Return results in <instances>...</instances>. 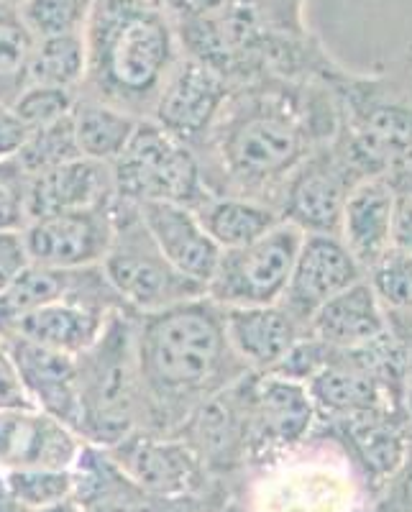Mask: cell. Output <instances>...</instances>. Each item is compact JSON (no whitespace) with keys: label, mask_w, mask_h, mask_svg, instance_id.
<instances>
[{"label":"cell","mask_w":412,"mask_h":512,"mask_svg":"<svg viewBox=\"0 0 412 512\" xmlns=\"http://www.w3.org/2000/svg\"><path fill=\"white\" fill-rule=\"evenodd\" d=\"M338 72L323 80L262 77L236 85L192 149L205 187L213 195L262 200L277 210L292 172L341 126Z\"/></svg>","instance_id":"cell-1"},{"label":"cell","mask_w":412,"mask_h":512,"mask_svg":"<svg viewBox=\"0 0 412 512\" xmlns=\"http://www.w3.org/2000/svg\"><path fill=\"white\" fill-rule=\"evenodd\" d=\"M136 359L144 428L177 433L192 410L251 374L231 349L223 308L195 297L162 313L136 315Z\"/></svg>","instance_id":"cell-2"},{"label":"cell","mask_w":412,"mask_h":512,"mask_svg":"<svg viewBox=\"0 0 412 512\" xmlns=\"http://www.w3.org/2000/svg\"><path fill=\"white\" fill-rule=\"evenodd\" d=\"M88 70L80 93L136 118H151L169 72L182 57L167 0H95L85 26Z\"/></svg>","instance_id":"cell-3"},{"label":"cell","mask_w":412,"mask_h":512,"mask_svg":"<svg viewBox=\"0 0 412 512\" xmlns=\"http://www.w3.org/2000/svg\"><path fill=\"white\" fill-rule=\"evenodd\" d=\"M338 136L366 177H387L412 162V44L369 72L336 77Z\"/></svg>","instance_id":"cell-4"},{"label":"cell","mask_w":412,"mask_h":512,"mask_svg":"<svg viewBox=\"0 0 412 512\" xmlns=\"http://www.w3.org/2000/svg\"><path fill=\"white\" fill-rule=\"evenodd\" d=\"M77 436L111 448L144 428V392L136 359V315L116 310L88 351L77 356Z\"/></svg>","instance_id":"cell-5"},{"label":"cell","mask_w":412,"mask_h":512,"mask_svg":"<svg viewBox=\"0 0 412 512\" xmlns=\"http://www.w3.org/2000/svg\"><path fill=\"white\" fill-rule=\"evenodd\" d=\"M113 239L100 269L116 292L118 303L131 315L162 313L167 308L203 297L205 290L182 277L164 259L134 203L116 198L111 205Z\"/></svg>","instance_id":"cell-6"},{"label":"cell","mask_w":412,"mask_h":512,"mask_svg":"<svg viewBox=\"0 0 412 512\" xmlns=\"http://www.w3.org/2000/svg\"><path fill=\"white\" fill-rule=\"evenodd\" d=\"M113 167L116 198L126 203H177L198 208L210 190L198 154L162 126L144 118Z\"/></svg>","instance_id":"cell-7"},{"label":"cell","mask_w":412,"mask_h":512,"mask_svg":"<svg viewBox=\"0 0 412 512\" xmlns=\"http://www.w3.org/2000/svg\"><path fill=\"white\" fill-rule=\"evenodd\" d=\"M300 241V228L282 221L262 239L221 251L205 297L226 310L282 303Z\"/></svg>","instance_id":"cell-8"},{"label":"cell","mask_w":412,"mask_h":512,"mask_svg":"<svg viewBox=\"0 0 412 512\" xmlns=\"http://www.w3.org/2000/svg\"><path fill=\"white\" fill-rule=\"evenodd\" d=\"M369 180L336 136L320 144L290 175L277 198V213L302 233H338L351 190Z\"/></svg>","instance_id":"cell-9"},{"label":"cell","mask_w":412,"mask_h":512,"mask_svg":"<svg viewBox=\"0 0 412 512\" xmlns=\"http://www.w3.org/2000/svg\"><path fill=\"white\" fill-rule=\"evenodd\" d=\"M128 477L162 497H205L213 512L228 502L226 484H215L190 443L177 433L134 431L116 446L105 448Z\"/></svg>","instance_id":"cell-10"},{"label":"cell","mask_w":412,"mask_h":512,"mask_svg":"<svg viewBox=\"0 0 412 512\" xmlns=\"http://www.w3.org/2000/svg\"><path fill=\"white\" fill-rule=\"evenodd\" d=\"M244 408L249 428V469L295 451L313 436L318 425L308 384L277 374H246Z\"/></svg>","instance_id":"cell-11"},{"label":"cell","mask_w":412,"mask_h":512,"mask_svg":"<svg viewBox=\"0 0 412 512\" xmlns=\"http://www.w3.org/2000/svg\"><path fill=\"white\" fill-rule=\"evenodd\" d=\"M177 436L190 443L215 484H238L249 472L244 377L192 410Z\"/></svg>","instance_id":"cell-12"},{"label":"cell","mask_w":412,"mask_h":512,"mask_svg":"<svg viewBox=\"0 0 412 512\" xmlns=\"http://www.w3.org/2000/svg\"><path fill=\"white\" fill-rule=\"evenodd\" d=\"M318 431L343 451L369 497L400 469L412 443L405 413L374 410L336 423H318Z\"/></svg>","instance_id":"cell-13"},{"label":"cell","mask_w":412,"mask_h":512,"mask_svg":"<svg viewBox=\"0 0 412 512\" xmlns=\"http://www.w3.org/2000/svg\"><path fill=\"white\" fill-rule=\"evenodd\" d=\"M72 500L82 512H213L205 497L154 495L128 477L105 448L85 443L72 464Z\"/></svg>","instance_id":"cell-14"},{"label":"cell","mask_w":412,"mask_h":512,"mask_svg":"<svg viewBox=\"0 0 412 512\" xmlns=\"http://www.w3.org/2000/svg\"><path fill=\"white\" fill-rule=\"evenodd\" d=\"M233 85L200 59L182 52L175 70L169 72L149 121L180 139L190 149L203 141L215 116L231 95Z\"/></svg>","instance_id":"cell-15"},{"label":"cell","mask_w":412,"mask_h":512,"mask_svg":"<svg viewBox=\"0 0 412 512\" xmlns=\"http://www.w3.org/2000/svg\"><path fill=\"white\" fill-rule=\"evenodd\" d=\"M21 236L31 264L49 269L100 267L113 239L111 208L31 218Z\"/></svg>","instance_id":"cell-16"},{"label":"cell","mask_w":412,"mask_h":512,"mask_svg":"<svg viewBox=\"0 0 412 512\" xmlns=\"http://www.w3.org/2000/svg\"><path fill=\"white\" fill-rule=\"evenodd\" d=\"M364 277V269L338 233H302L282 305L308 328V320L320 305Z\"/></svg>","instance_id":"cell-17"},{"label":"cell","mask_w":412,"mask_h":512,"mask_svg":"<svg viewBox=\"0 0 412 512\" xmlns=\"http://www.w3.org/2000/svg\"><path fill=\"white\" fill-rule=\"evenodd\" d=\"M82 441L70 425L39 408L0 410V472L72 469Z\"/></svg>","instance_id":"cell-18"},{"label":"cell","mask_w":412,"mask_h":512,"mask_svg":"<svg viewBox=\"0 0 412 512\" xmlns=\"http://www.w3.org/2000/svg\"><path fill=\"white\" fill-rule=\"evenodd\" d=\"M136 208L164 259L182 277L208 290L210 277L221 259V249L208 236L198 213L177 203H139Z\"/></svg>","instance_id":"cell-19"},{"label":"cell","mask_w":412,"mask_h":512,"mask_svg":"<svg viewBox=\"0 0 412 512\" xmlns=\"http://www.w3.org/2000/svg\"><path fill=\"white\" fill-rule=\"evenodd\" d=\"M233 354L251 374H272L308 328L282 303L259 308H223Z\"/></svg>","instance_id":"cell-20"},{"label":"cell","mask_w":412,"mask_h":512,"mask_svg":"<svg viewBox=\"0 0 412 512\" xmlns=\"http://www.w3.org/2000/svg\"><path fill=\"white\" fill-rule=\"evenodd\" d=\"M116 200L113 167L77 157L29 177V221L72 210L111 208Z\"/></svg>","instance_id":"cell-21"},{"label":"cell","mask_w":412,"mask_h":512,"mask_svg":"<svg viewBox=\"0 0 412 512\" xmlns=\"http://www.w3.org/2000/svg\"><path fill=\"white\" fill-rule=\"evenodd\" d=\"M3 341L11 351L13 364H16L18 377H21L31 405L49 413L52 418L62 420L64 425H70L75 431L77 413H80V405H77V377H80L77 356L44 349V346H36L18 336H6Z\"/></svg>","instance_id":"cell-22"},{"label":"cell","mask_w":412,"mask_h":512,"mask_svg":"<svg viewBox=\"0 0 412 512\" xmlns=\"http://www.w3.org/2000/svg\"><path fill=\"white\" fill-rule=\"evenodd\" d=\"M116 310L121 308H108L82 297H64L26 313L6 336L26 338L31 344L59 354L80 356L98 341L105 323Z\"/></svg>","instance_id":"cell-23"},{"label":"cell","mask_w":412,"mask_h":512,"mask_svg":"<svg viewBox=\"0 0 412 512\" xmlns=\"http://www.w3.org/2000/svg\"><path fill=\"white\" fill-rule=\"evenodd\" d=\"M392 205L395 195L387 177H369L359 182L346 200L338 236L364 274L395 249Z\"/></svg>","instance_id":"cell-24"},{"label":"cell","mask_w":412,"mask_h":512,"mask_svg":"<svg viewBox=\"0 0 412 512\" xmlns=\"http://www.w3.org/2000/svg\"><path fill=\"white\" fill-rule=\"evenodd\" d=\"M308 333L328 349H359L387 333V315L369 280H359L320 305L308 320Z\"/></svg>","instance_id":"cell-25"},{"label":"cell","mask_w":412,"mask_h":512,"mask_svg":"<svg viewBox=\"0 0 412 512\" xmlns=\"http://www.w3.org/2000/svg\"><path fill=\"white\" fill-rule=\"evenodd\" d=\"M192 210L198 213L203 228L221 251L238 249V246L262 239L264 233L282 223V216L272 205L262 203V200L238 198V195H213L210 192L208 198Z\"/></svg>","instance_id":"cell-26"},{"label":"cell","mask_w":412,"mask_h":512,"mask_svg":"<svg viewBox=\"0 0 412 512\" xmlns=\"http://www.w3.org/2000/svg\"><path fill=\"white\" fill-rule=\"evenodd\" d=\"M139 123L141 118L85 93L77 95L75 111H72V128H75L80 154L105 164L116 162Z\"/></svg>","instance_id":"cell-27"},{"label":"cell","mask_w":412,"mask_h":512,"mask_svg":"<svg viewBox=\"0 0 412 512\" xmlns=\"http://www.w3.org/2000/svg\"><path fill=\"white\" fill-rule=\"evenodd\" d=\"M85 70H88L85 34H57L36 39L29 64V85H47V88L80 93Z\"/></svg>","instance_id":"cell-28"},{"label":"cell","mask_w":412,"mask_h":512,"mask_svg":"<svg viewBox=\"0 0 412 512\" xmlns=\"http://www.w3.org/2000/svg\"><path fill=\"white\" fill-rule=\"evenodd\" d=\"M36 36L21 11L0 0V103L11 105L29 85V64Z\"/></svg>","instance_id":"cell-29"},{"label":"cell","mask_w":412,"mask_h":512,"mask_svg":"<svg viewBox=\"0 0 412 512\" xmlns=\"http://www.w3.org/2000/svg\"><path fill=\"white\" fill-rule=\"evenodd\" d=\"M82 157L77 149L75 128H72V116L64 121L52 123V126L34 128L26 136V144L21 146L16 162L24 167L29 177L47 172V169L59 167V164L70 162V159Z\"/></svg>","instance_id":"cell-30"},{"label":"cell","mask_w":412,"mask_h":512,"mask_svg":"<svg viewBox=\"0 0 412 512\" xmlns=\"http://www.w3.org/2000/svg\"><path fill=\"white\" fill-rule=\"evenodd\" d=\"M13 495L29 512L49 510L64 500H72V469H16L3 472Z\"/></svg>","instance_id":"cell-31"},{"label":"cell","mask_w":412,"mask_h":512,"mask_svg":"<svg viewBox=\"0 0 412 512\" xmlns=\"http://www.w3.org/2000/svg\"><path fill=\"white\" fill-rule=\"evenodd\" d=\"M93 6L95 0H26L18 11L31 34L39 39L57 34H85Z\"/></svg>","instance_id":"cell-32"},{"label":"cell","mask_w":412,"mask_h":512,"mask_svg":"<svg viewBox=\"0 0 412 512\" xmlns=\"http://www.w3.org/2000/svg\"><path fill=\"white\" fill-rule=\"evenodd\" d=\"M77 90L47 88V85H26V90L11 103L18 118L29 131L52 126V123L70 118L77 103Z\"/></svg>","instance_id":"cell-33"},{"label":"cell","mask_w":412,"mask_h":512,"mask_svg":"<svg viewBox=\"0 0 412 512\" xmlns=\"http://www.w3.org/2000/svg\"><path fill=\"white\" fill-rule=\"evenodd\" d=\"M379 303L392 310H412V254L392 249L377 267L366 272Z\"/></svg>","instance_id":"cell-34"},{"label":"cell","mask_w":412,"mask_h":512,"mask_svg":"<svg viewBox=\"0 0 412 512\" xmlns=\"http://www.w3.org/2000/svg\"><path fill=\"white\" fill-rule=\"evenodd\" d=\"M305 6L308 0H228L231 11L244 16L251 26L267 31H290L305 34Z\"/></svg>","instance_id":"cell-35"},{"label":"cell","mask_w":412,"mask_h":512,"mask_svg":"<svg viewBox=\"0 0 412 512\" xmlns=\"http://www.w3.org/2000/svg\"><path fill=\"white\" fill-rule=\"evenodd\" d=\"M29 223V175L16 159L0 162V231H24Z\"/></svg>","instance_id":"cell-36"},{"label":"cell","mask_w":412,"mask_h":512,"mask_svg":"<svg viewBox=\"0 0 412 512\" xmlns=\"http://www.w3.org/2000/svg\"><path fill=\"white\" fill-rule=\"evenodd\" d=\"M387 180L392 185V195H395V205H392L395 249L412 254V162L387 175Z\"/></svg>","instance_id":"cell-37"},{"label":"cell","mask_w":412,"mask_h":512,"mask_svg":"<svg viewBox=\"0 0 412 512\" xmlns=\"http://www.w3.org/2000/svg\"><path fill=\"white\" fill-rule=\"evenodd\" d=\"M369 512H412V443L400 469L372 495Z\"/></svg>","instance_id":"cell-38"},{"label":"cell","mask_w":412,"mask_h":512,"mask_svg":"<svg viewBox=\"0 0 412 512\" xmlns=\"http://www.w3.org/2000/svg\"><path fill=\"white\" fill-rule=\"evenodd\" d=\"M11 408H34V405L29 402V395H26L24 384H21L6 341L0 338V410Z\"/></svg>","instance_id":"cell-39"},{"label":"cell","mask_w":412,"mask_h":512,"mask_svg":"<svg viewBox=\"0 0 412 512\" xmlns=\"http://www.w3.org/2000/svg\"><path fill=\"white\" fill-rule=\"evenodd\" d=\"M29 264L21 231H0V292L6 290Z\"/></svg>","instance_id":"cell-40"},{"label":"cell","mask_w":412,"mask_h":512,"mask_svg":"<svg viewBox=\"0 0 412 512\" xmlns=\"http://www.w3.org/2000/svg\"><path fill=\"white\" fill-rule=\"evenodd\" d=\"M29 128L18 118L11 105L0 103V162L3 159H16L21 146L26 144Z\"/></svg>","instance_id":"cell-41"},{"label":"cell","mask_w":412,"mask_h":512,"mask_svg":"<svg viewBox=\"0 0 412 512\" xmlns=\"http://www.w3.org/2000/svg\"><path fill=\"white\" fill-rule=\"evenodd\" d=\"M177 18H195V16H213L228 6V0H167Z\"/></svg>","instance_id":"cell-42"},{"label":"cell","mask_w":412,"mask_h":512,"mask_svg":"<svg viewBox=\"0 0 412 512\" xmlns=\"http://www.w3.org/2000/svg\"><path fill=\"white\" fill-rule=\"evenodd\" d=\"M0 512H29L21 502H18V497L13 495V489L8 487L3 472H0Z\"/></svg>","instance_id":"cell-43"},{"label":"cell","mask_w":412,"mask_h":512,"mask_svg":"<svg viewBox=\"0 0 412 512\" xmlns=\"http://www.w3.org/2000/svg\"><path fill=\"white\" fill-rule=\"evenodd\" d=\"M402 405H405V418H407V425H410V431H412V377L407 379L405 400H402Z\"/></svg>","instance_id":"cell-44"},{"label":"cell","mask_w":412,"mask_h":512,"mask_svg":"<svg viewBox=\"0 0 412 512\" xmlns=\"http://www.w3.org/2000/svg\"><path fill=\"white\" fill-rule=\"evenodd\" d=\"M41 512H82V510L75 500H64V502H59V505L49 507V510H41Z\"/></svg>","instance_id":"cell-45"},{"label":"cell","mask_w":412,"mask_h":512,"mask_svg":"<svg viewBox=\"0 0 412 512\" xmlns=\"http://www.w3.org/2000/svg\"><path fill=\"white\" fill-rule=\"evenodd\" d=\"M3 3H8V6H16V8H21L26 3V0H3Z\"/></svg>","instance_id":"cell-46"}]
</instances>
